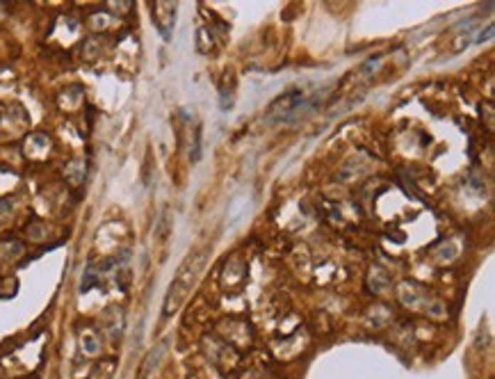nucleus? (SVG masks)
<instances>
[{"label": "nucleus", "instance_id": "obj_5", "mask_svg": "<svg viewBox=\"0 0 495 379\" xmlns=\"http://www.w3.org/2000/svg\"><path fill=\"white\" fill-rule=\"evenodd\" d=\"M98 348H101V341H98V336L96 333H82V350L87 352V354H94V352H98Z\"/></svg>", "mask_w": 495, "mask_h": 379}, {"label": "nucleus", "instance_id": "obj_1", "mask_svg": "<svg viewBox=\"0 0 495 379\" xmlns=\"http://www.w3.org/2000/svg\"><path fill=\"white\" fill-rule=\"evenodd\" d=\"M211 252H213V242H206L201 249H196V252H192L188 258H185V263L181 265L179 274L174 277L171 286L167 290V297H164V306H162L164 316H174V313L181 309L185 297L190 295L192 286L196 284V279H199V274L203 272Z\"/></svg>", "mask_w": 495, "mask_h": 379}, {"label": "nucleus", "instance_id": "obj_4", "mask_svg": "<svg viewBox=\"0 0 495 379\" xmlns=\"http://www.w3.org/2000/svg\"><path fill=\"white\" fill-rule=\"evenodd\" d=\"M115 365H117L115 359H105V361H101V363H96L94 370L90 373V377H87V379H112Z\"/></svg>", "mask_w": 495, "mask_h": 379}, {"label": "nucleus", "instance_id": "obj_3", "mask_svg": "<svg viewBox=\"0 0 495 379\" xmlns=\"http://www.w3.org/2000/svg\"><path fill=\"white\" fill-rule=\"evenodd\" d=\"M174 16H176V5L160 3L153 7V18H156V26L162 32L164 39L171 37V28H174Z\"/></svg>", "mask_w": 495, "mask_h": 379}, {"label": "nucleus", "instance_id": "obj_2", "mask_svg": "<svg viewBox=\"0 0 495 379\" xmlns=\"http://www.w3.org/2000/svg\"><path fill=\"white\" fill-rule=\"evenodd\" d=\"M315 101L308 99V94L304 92H288L283 94L281 99H277L267 110V122H292V119L302 117L304 112L313 110Z\"/></svg>", "mask_w": 495, "mask_h": 379}, {"label": "nucleus", "instance_id": "obj_6", "mask_svg": "<svg viewBox=\"0 0 495 379\" xmlns=\"http://www.w3.org/2000/svg\"><path fill=\"white\" fill-rule=\"evenodd\" d=\"M491 37H493V23H491L486 30L481 32V35H479V39H477V44H484V41H489Z\"/></svg>", "mask_w": 495, "mask_h": 379}]
</instances>
